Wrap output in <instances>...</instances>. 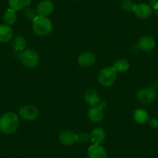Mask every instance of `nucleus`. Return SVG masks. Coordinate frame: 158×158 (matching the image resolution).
I'll list each match as a JSON object with an SVG mask.
<instances>
[{
    "mask_svg": "<svg viewBox=\"0 0 158 158\" xmlns=\"http://www.w3.org/2000/svg\"><path fill=\"white\" fill-rule=\"evenodd\" d=\"M19 127V117L14 112H7L0 118V131L5 134H11Z\"/></svg>",
    "mask_w": 158,
    "mask_h": 158,
    "instance_id": "nucleus-1",
    "label": "nucleus"
},
{
    "mask_svg": "<svg viewBox=\"0 0 158 158\" xmlns=\"http://www.w3.org/2000/svg\"><path fill=\"white\" fill-rule=\"evenodd\" d=\"M33 30L38 36H47L52 30V23L48 18L37 16L33 21Z\"/></svg>",
    "mask_w": 158,
    "mask_h": 158,
    "instance_id": "nucleus-2",
    "label": "nucleus"
},
{
    "mask_svg": "<svg viewBox=\"0 0 158 158\" xmlns=\"http://www.w3.org/2000/svg\"><path fill=\"white\" fill-rule=\"evenodd\" d=\"M19 58L21 63L27 68L33 69L39 65L40 57L37 53L32 49H27L20 53Z\"/></svg>",
    "mask_w": 158,
    "mask_h": 158,
    "instance_id": "nucleus-3",
    "label": "nucleus"
},
{
    "mask_svg": "<svg viewBox=\"0 0 158 158\" xmlns=\"http://www.w3.org/2000/svg\"><path fill=\"white\" fill-rule=\"evenodd\" d=\"M117 71L113 67H107L101 70L98 76V81L102 85L109 87L116 81Z\"/></svg>",
    "mask_w": 158,
    "mask_h": 158,
    "instance_id": "nucleus-4",
    "label": "nucleus"
},
{
    "mask_svg": "<svg viewBox=\"0 0 158 158\" xmlns=\"http://www.w3.org/2000/svg\"><path fill=\"white\" fill-rule=\"evenodd\" d=\"M106 102L105 101L99 102L98 105L92 106L88 112V116L89 119L94 123H99L102 120L104 114L103 109L106 108Z\"/></svg>",
    "mask_w": 158,
    "mask_h": 158,
    "instance_id": "nucleus-5",
    "label": "nucleus"
},
{
    "mask_svg": "<svg viewBox=\"0 0 158 158\" xmlns=\"http://www.w3.org/2000/svg\"><path fill=\"white\" fill-rule=\"evenodd\" d=\"M138 101L143 104H149L152 102L156 98V89L155 88H145L137 92L136 95Z\"/></svg>",
    "mask_w": 158,
    "mask_h": 158,
    "instance_id": "nucleus-6",
    "label": "nucleus"
},
{
    "mask_svg": "<svg viewBox=\"0 0 158 158\" xmlns=\"http://www.w3.org/2000/svg\"><path fill=\"white\" fill-rule=\"evenodd\" d=\"M39 111L36 106L33 105L25 106L19 109V115L25 120H34L38 117Z\"/></svg>",
    "mask_w": 158,
    "mask_h": 158,
    "instance_id": "nucleus-7",
    "label": "nucleus"
},
{
    "mask_svg": "<svg viewBox=\"0 0 158 158\" xmlns=\"http://www.w3.org/2000/svg\"><path fill=\"white\" fill-rule=\"evenodd\" d=\"M133 12L139 19H147L151 16L153 10H152L151 7L147 5V4L141 3L138 4V5H135Z\"/></svg>",
    "mask_w": 158,
    "mask_h": 158,
    "instance_id": "nucleus-8",
    "label": "nucleus"
},
{
    "mask_svg": "<svg viewBox=\"0 0 158 158\" xmlns=\"http://www.w3.org/2000/svg\"><path fill=\"white\" fill-rule=\"evenodd\" d=\"M54 10V4L50 0H43L40 2L36 8L38 16H44L47 17L48 16L51 14Z\"/></svg>",
    "mask_w": 158,
    "mask_h": 158,
    "instance_id": "nucleus-9",
    "label": "nucleus"
},
{
    "mask_svg": "<svg viewBox=\"0 0 158 158\" xmlns=\"http://www.w3.org/2000/svg\"><path fill=\"white\" fill-rule=\"evenodd\" d=\"M89 158H107V154L104 147L100 144H93L88 150Z\"/></svg>",
    "mask_w": 158,
    "mask_h": 158,
    "instance_id": "nucleus-10",
    "label": "nucleus"
},
{
    "mask_svg": "<svg viewBox=\"0 0 158 158\" xmlns=\"http://www.w3.org/2000/svg\"><path fill=\"white\" fill-rule=\"evenodd\" d=\"M59 140L63 145H71L74 143L78 141V134H76L74 132L70 130H66L60 133L59 136Z\"/></svg>",
    "mask_w": 158,
    "mask_h": 158,
    "instance_id": "nucleus-11",
    "label": "nucleus"
},
{
    "mask_svg": "<svg viewBox=\"0 0 158 158\" xmlns=\"http://www.w3.org/2000/svg\"><path fill=\"white\" fill-rule=\"evenodd\" d=\"M137 48L143 51H150L154 49L155 41L150 36H143L139 40Z\"/></svg>",
    "mask_w": 158,
    "mask_h": 158,
    "instance_id": "nucleus-12",
    "label": "nucleus"
},
{
    "mask_svg": "<svg viewBox=\"0 0 158 158\" xmlns=\"http://www.w3.org/2000/svg\"><path fill=\"white\" fill-rule=\"evenodd\" d=\"M95 56L92 52H85L81 54L77 58L78 64L81 67H90L95 64Z\"/></svg>",
    "mask_w": 158,
    "mask_h": 158,
    "instance_id": "nucleus-13",
    "label": "nucleus"
},
{
    "mask_svg": "<svg viewBox=\"0 0 158 158\" xmlns=\"http://www.w3.org/2000/svg\"><path fill=\"white\" fill-rule=\"evenodd\" d=\"M13 32L11 27L6 24L0 25V43H8L11 40Z\"/></svg>",
    "mask_w": 158,
    "mask_h": 158,
    "instance_id": "nucleus-14",
    "label": "nucleus"
},
{
    "mask_svg": "<svg viewBox=\"0 0 158 158\" xmlns=\"http://www.w3.org/2000/svg\"><path fill=\"white\" fill-rule=\"evenodd\" d=\"M85 100L89 105L95 106L99 103V95L95 90L89 89L85 94Z\"/></svg>",
    "mask_w": 158,
    "mask_h": 158,
    "instance_id": "nucleus-15",
    "label": "nucleus"
},
{
    "mask_svg": "<svg viewBox=\"0 0 158 158\" xmlns=\"http://www.w3.org/2000/svg\"><path fill=\"white\" fill-rule=\"evenodd\" d=\"M91 138H92V142L93 143V144L102 143L106 138V132L100 127L94 129L92 132Z\"/></svg>",
    "mask_w": 158,
    "mask_h": 158,
    "instance_id": "nucleus-16",
    "label": "nucleus"
},
{
    "mask_svg": "<svg viewBox=\"0 0 158 158\" xmlns=\"http://www.w3.org/2000/svg\"><path fill=\"white\" fill-rule=\"evenodd\" d=\"M134 119L137 123L145 124L149 122V115L147 111L143 109H137L134 112Z\"/></svg>",
    "mask_w": 158,
    "mask_h": 158,
    "instance_id": "nucleus-17",
    "label": "nucleus"
},
{
    "mask_svg": "<svg viewBox=\"0 0 158 158\" xmlns=\"http://www.w3.org/2000/svg\"><path fill=\"white\" fill-rule=\"evenodd\" d=\"M30 3L31 0H9V6L10 9L15 11H18L27 7Z\"/></svg>",
    "mask_w": 158,
    "mask_h": 158,
    "instance_id": "nucleus-18",
    "label": "nucleus"
},
{
    "mask_svg": "<svg viewBox=\"0 0 158 158\" xmlns=\"http://www.w3.org/2000/svg\"><path fill=\"white\" fill-rule=\"evenodd\" d=\"M3 19L6 25H13L17 20V16H16V11L10 8L8 9L4 13Z\"/></svg>",
    "mask_w": 158,
    "mask_h": 158,
    "instance_id": "nucleus-19",
    "label": "nucleus"
},
{
    "mask_svg": "<svg viewBox=\"0 0 158 158\" xmlns=\"http://www.w3.org/2000/svg\"><path fill=\"white\" fill-rule=\"evenodd\" d=\"M26 45H27L26 40L22 36H16L12 42V46L16 51H23Z\"/></svg>",
    "mask_w": 158,
    "mask_h": 158,
    "instance_id": "nucleus-20",
    "label": "nucleus"
},
{
    "mask_svg": "<svg viewBox=\"0 0 158 158\" xmlns=\"http://www.w3.org/2000/svg\"><path fill=\"white\" fill-rule=\"evenodd\" d=\"M113 68H115L117 72L123 73L129 70V68H130V63L126 59H119V60L115 62Z\"/></svg>",
    "mask_w": 158,
    "mask_h": 158,
    "instance_id": "nucleus-21",
    "label": "nucleus"
},
{
    "mask_svg": "<svg viewBox=\"0 0 158 158\" xmlns=\"http://www.w3.org/2000/svg\"><path fill=\"white\" fill-rule=\"evenodd\" d=\"M135 4L132 0H123L120 3V7L122 10H123L126 12L133 11Z\"/></svg>",
    "mask_w": 158,
    "mask_h": 158,
    "instance_id": "nucleus-22",
    "label": "nucleus"
},
{
    "mask_svg": "<svg viewBox=\"0 0 158 158\" xmlns=\"http://www.w3.org/2000/svg\"><path fill=\"white\" fill-rule=\"evenodd\" d=\"M24 16H25L26 19H28V20L33 21L35 19V18L38 16L37 12L36 10H34L33 8H29L27 9L24 12Z\"/></svg>",
    "mask_w": 158,
    "mask_h": 158,
    "instance_id": "nucleus-23",
    "label": "nucleus"
},
{
    "mask_svg": "<svg viewBox=\"0 0 158 158\" xmlns=\"http://www.w3.org/2000/svg\"><path fill=\"white\" fill-rule=\"evenodd\" d=\"M149 123H150V127L153 129H156L158 127V119L156 118H152L150 120H149Z\"/></svg>",
    "mask_w": 158,
    "mask_h": 158,
    "instance_id": "nucleus-24",
    "label": "nucleus"
},
{
    "mask_svg": "<svg viewBox=\"0 0 158 158\" xmlns=\"http://www.w3.org/2000/svg\"><path fill=\"white\" fill-rule=\"evenodd\" d=\"M152 9H154L155 10L158 8V1L157 0H150V4H149Z\"/></svg>",
    "mask_w": 158,
    "mask_h": 158,
    "instance_id": "nucleus-25",
    "label": "nucleus"
},
{
    "mask_svg": "<svg viewBox=\"0 0 158 158\" xmlns=\"http://www.w3.org/2000/svg\"><path fill=\"white\" fill-rule=\"evenodd\" d=\"M88 139H89L88 134H78V141H81V142H87Z\"/></svg>",
    "mask_w": 158,
    "mask_h": 158,
    "instance_id": "nucleus-26",
    "label": "nucleus"
},
{
    "mask_svg": "<svg viewBox=\"0 0 158 158\" xmlns=\"http://www.w3.org/2000/svg\"><path fill=\"white\" fill-rule=\"evenodd\" d=\"M156 15H157V16H158V8L156 10Z\"/></svg>",
    "mask_w": 158,
    "mask_h": 158,
    "instance_id": "nucleus-27",
    "label": "nucleus"
},
{
    "mask_svg": "<svg viewBox=\"0 0 158 158\" xmlns=\"http://www.w3.org/2000/svg\"><path fill=\"white\" fill-rule=\"evenodd\" d=\"M157 97H158V95H157Z\"/></svg>",
    "mask_w": 158,
    "mask_h": 158,
    "instance_id": "nucleus-28",
    "label": "nucleus"
}]
</instances>
